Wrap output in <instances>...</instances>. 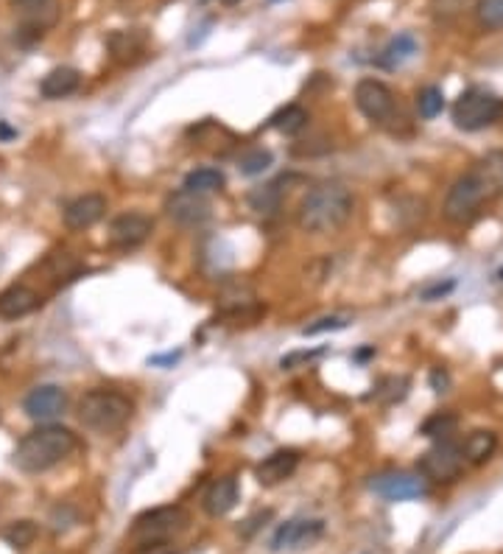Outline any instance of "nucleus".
Masks as SVG:
<instances>
[{"label":"nucleus","mask_w":503,"mask_h":554,"mask_svg":"<svg viewBox=\"0 0 503 554\" xmlns=\"http://www.w3.org/2000/svg\"><path fill=\"white\" fill-rule=\"evenodd\" d=\"M271 126L283 135H296L308 126V110L299 107V104H288L280 112L271 115Z\"/></svg>","instance_id":"obj_24"},{"label":"nucleus","mask_w":503,"mask_h":554,"mask_svg":"<svg viewBox=\"0 0 503 554\" xmlns=\"http://www.w3.org/2000/svg\"><path fill=\"white\" fill-rule=\"evenodd\" d=\"M498 453V434L487 428H475L462 442V457L470 465H487Z\"/></svg>","instance_id":"obj_20"},{"label":"nucleus","mask_w":503,"mask_h":554,"mask_svg":"<svg viewBox=\"0 0 503 554\" xmlns=\"http://www.w3.org/2000/svg\"><path fill=\"white\" fill-rule=\"evenodd\" d=\"M79 523V510L70 507V504H57L54 510H50V529L59 535V532H67L70 526Z\"/></svg>","instance_id":"obj_32"},{"label":"nucleus","mask_w":503,"mask_h":554,"mask_svg":"<svg viewBox=\"0 0 503 554\" xmlns=\"http://www.w3.org/2000/svg\"><path fill=\"white\" fill-rule=\"evenodd\" d=\"M417 110H419V115H422L425 121H431V118L442 115V110H445V93H442V87L431 85V87L419 90V95H417Z\"/></svg>","instance_id":"obj_30"},{"label":"nucleus","mask_w":503,"mask_h":554,"mask_svg":"<svg viewBox=\"0 0 503 554\" xmlns=\"http://www.w3.org/2000/svg\"><path fill=\"white\" fill-rule=\"evenodd\" d=\"M104 213H107V196L84 193V196H75L65 208V224L67 230H90L93 224L104 219Z\"/></svg>","instance_id":"obj_15"},{"label":"nucleus","mask_w":503,"mask_h":554,"mask_svg":"<svg viewBox=\"0 0 503 554\" xmlns=\"http://www.w3.org/2000/svg\"><path fill=\"white\" fill-rule=\"evenodd\" d=\"M14 135H17L14 130H9L6 123H0V138H4V140H9V138H14Z\"/></svg>","instance_id":"obj_38"},{"label":"nucleus","mask_w":503,"mask_h":554,"mask_svg":"<svg viewBox=\"0 0 503 554\" xmlns=\"http://www.w3.org/2000/svg\"><path fill=\"white\" fill-rule=\"evenodd\" d=\"M417 54V40L411 34H397L386 48H384V54L377 57V65L386 67V70H394L400 65H406L411 57Z\"/></svg>","instance_id":"obj_22"},{"label":"nucleus","mask_w":503,"mask_h":554,"mask_svg":"<svg viewBox=\"0 0 503 554\" xmlns=\"http://www.w3.org/2000/svg\"><path fill=\"white\" fill-rule=\"evenodd\" d=\"M165 213L180 227H199L210 219V201L205 199V193H193L182 188L165 199Z\"/></svg>","instance_id":"obj_12"},{"label":"nucleus","mask_w":503,"mask_h":554,"mask_svg":"<svg viewBox=\"0 0 503 554\" xmlns=\"http://www.w3.org/2000/svg\"><path fill=\"white\" fill-rule=\"evenodd\" d=\"M224 188V174L218 168H196L185 176V191L193 193H213Z\"/></svg>","instance_id":"obj_26"},{"label":"nucleus","mask_w":503,"mask_h":554,"mask_svg":"<svg viewBox=\"0 0 503 554\" xmlns=\"http://www.w3.org/2000/svg\"><path fill=\"white\" fill-rule=\"evenodd\" d=\"M462 470H464L462 445H456L450 437L437 440L419 460V473L425 478H431V482H453V478L462 476Z\"/></svg>","instance_id":"obj_7"},{"label":"nucleus","mask_w":503,"mask_h":554,"mask_svg":"<svg viewBox=\"0 0 503 554\" xmlns=\"http://www.w3.org/2000/svg\"><path fill=\"white\" fill-rule=\"evenodd\" d=\"M369 487L375 496H381L386 501H411V498H422L428 493L425 478H419L417 473H409V470L377 473Z\"/></svg>","instance_id":"obj_11"},{"label":"nucleus","mask_w":503,"mask_h":554,"mask_svg":"<svg viewBox=\"0 0 503 554\" xmlns=\"http://www.w3.org/2000/svg\"><path fill=\"white\" fill-rule=\"evenodd\" d=\"M296 468H299V453L291 448H283V451L269 453V457L255 468V478L263 487H274V485L288 482V478L296 473Z\"/></svg>","instance_id":"obj_16"},{"label":"nucleus","mask_w":503,"mask_h":554,"mask_svg":"<svg viewBox=\"0 0 503 554\" xmlns=\"http://www.w3.org/2000/svg\"><path fill=\"white\" fill-rule=\"evenodd\" d=\"M453 289H456V283H453V281H447V283H434V286L422 289L419 297H422L425 302H434V299H442L445 294H450Z\"/></svg>","instance_id":"obj_34"},{"label":"nucleus","mask_w":503,"mask_h":554,"mask_svg":"<svg viewBox=\"0 0 503 554\" xmlns=\"http://www.w3.org/2000/svg\"><path fill=\"white\" fill-rule=\"evenodd\" d=\"M316 356H319V350H313V353H308V350H299V353H291V356H286V359L280 362V367H283V370H294L296 364L313 362Z\"/></svg>","instance_id":"obj_35"},{"label":"nucleus","mask_w":503,"mask_h":554,"mask_svg":"<svg viewBox=\"0 0 503 554\" xmlns=\"http://www.w3.org/2000/svg\"><path fill=\"white\" fill-rule=\"evenodd\" d=\"M503 196V148H492L481 160H475L447 191L445 219L453 224H467L484 205Z\"/></svg>","instance_id":"obj_1"},{"label":"nucleus","mask_w":503,"mask_h":554,"mask_svg":"<svg viewBox=\"0 0 503 554\" xmlns=\"http://www.w3.org/2000/svg\"><path fill=\"white\" fill-rule=\"evenodd\" d=\"M271 163H274L271 151L263 148V146H258V148H249V151H246V155L241 157V163H238V168H241L243 176H260L266 168H271Z\"/></svg>","instance_id":"obj_29"},{"label":"nucleus","mask_w":503,"mask_h":554,"mask_svg":"<svg viewBox=\"0 0 503 554\" xmlns=\"http://www.w3.org/2000/svg\"><path fill=\"white\" fill-rule=\"evenodd\" d=\"M154 233V219L146 213H120L110 224V244L118 249H135Z\"/></svg>","instance_id":"obj_13"},{"label":"nucleus","mask_w":503,"mask_h":554,"mask_svg":"<svg viewBox=\"0 0 503 554\" xmlns=\"http://www.w3.org/2000/svg\"><path fill=\"white\" fill-rule=\"evenodd\" d=\"M62 17L59 0H37V4L20 6V34H31L34 40L50 31Z\"/></svg>","instance_id":"obj_14"},{"label":"nucleus","mask_w":503,"mask_h":554,"mask_svg":"<svg viewBox=\"0 0 503 554\" xmlns=\"http://www.w3.org/2000/svg\"><path fill=\"white\" fill-rule=\"evenodd\" d=\"M356 196L341 183H319L313 185L296 208V227L311 236L336 233L352 219Z\"/></svg>","instance_id":"obj_2"},{"label":"nucleus","mask_w":503,"mask_h":554,"mask_svg":"<svg viewBox=\"0 0 503 554\" xmlns=\"http://www.w3.org/2000/svg\"><path fill=\"white\" fill-rule=\"evenodd\" d=\"M349 325V317H322L316 319L313 325H305L302 327V336H319V334H327V331H344V327Z\"/></svg>","instance_id":"obj_33"},{"label":"nucleus","mask_w":503,"mask_h":554,"mask_svg":"<svg viewBox=\"0 0 503 554\" xmlns=\"http://www.w3.org/2000/svg\"><path fill=\"white\" fill-rule=\"evenodd\" d=\"M79 448V437L57 423H42L25 434L14 448V465L22 473H45L65 462Z\"/></svg>","instance_id":"obj_3"},{"label":"nucleus","mask_w":503,"mask_h":554,"mask_svg":"<svg viewBox=\"0 0 503 554\" xmlns=\"http://www.w3.org/2000/svg\"><path fill=\"white\" fill-rule=\"evenodd\" d=\"M79 87H82V73L75 70V67H67V65L54 67L50 73H45L42 82H40V93H42V98H48V101L67 98V95H73Z\"/></svg>","instance_id":"obj_19"},{"label":"nucleus","mask_w":503,"mask_h":554,"mask_svg":"<svg viewBox=\"0 0 503 554\" xmlns=\"http://www.w3.org/2000/svg\"><path fill=\"white\" fill-rule=\"evenodd\" d=\"M324 535V521L322 518H294L286 521L283 526H277V532L271 538V551H299L311 549L319 543Z\"/></svg>","instance_id":"obj_9"},{"label":"nucleus","mask_w":503,"mask_h":554,"mask_svg":"<svg viewBox=\"0 0 503 554\" xmlns=\"http://www.w3.org/2000/svg\"><path fill=\"white\" fill-rule=\"evenodd\" d=\"M450 115H453V123H456V130L481 132L503 115V101L487 87H470L456 98Z\"/></svg>","instance_id":"obj_6"},{"label":"nucleus","mask_w":503,"mask_h":554,"mask_svg":"<svg viewBox=\"0 0 503 554\" xmlns=\"http://www.w3.org/2000/svg\"><path fill=\"white\" fill-rule=\"evenodd\" d=\"M498 281H500V283H503V266H500V269H498Z\"/></svg>","instance_id":"obj_40"},{"label":"nucleus","mask_w":503,"mask_h":554,"mask_svg":"<svg viewBox=\"0 0 503 554\" xmlns=\"http://www.w3.org/2000/svg\"><path fill=\"white\" fill-rule=\"evenodd\" d=\"M291 180H274V183H269V185H263V188H255L249 193V205H252V210L255 213H277L280 210V205H283V196H286V191H283V185H288Z\"/></svg>","instance_id":"obj_21"},{"label":"nucleus","mask_w":503,"mask_h":554,"mask_svg":"<svg viewBox=\"0 0 503 554\" xmlns=\"http://www.w3.org/2000/svg\"><path fill=\"white\" fill-rule=\"evenodd\" d=\"M238 496H241L238 478L235 476H221V478H216V482L207 487L205 498H201V507H205V513L210 518H221V515L235 510Z\"/></svg>","instance_id":"obj_18"},{"label":"nucleus","mask_w":503,"mask_h":554,"mask_svg":"<svg viewBox=\"0 0 503 554\" xmlns=\"http://www.w3.org/2000/svg\"><path fill=\"white\" fill-rule=\"evenodd\" d=\"M467 0H434V12L439 17H450V14H456L459 9H464Z\"/></svg>","instance_id":"obj_36"},{"label":"nucleus","mask_w":503,"mask_h":554,"mask_svg":"<svg viewBox=\"0 0 503 554\" xmlns=\"http://www.w3.org/2000/svg\"><path fill=\"white\" fill-rule=\"evenodd\" d=\"M14 6H29V4H37V0H12Z\"/></svg>","instance_id":"obj_39"},{"label":"nucleus","mask_w":503,"mask_h":554,"mask_svg":"<svg viewBox=\"0 0 503 554\" xmlns=\"http://www.w3.org/2000/svg\"><path fill=\"white\" fill-rule=\"evenodd\" d=\"M22 412L29 415L34 423H54L67 412V392L57 384H42L34 387L22 400Z\"/></svg>","instance_id":"obj_10"},{"label":"nucleus","mask_w":503,"mask_h":554,"mask_svg":"<svg viewBox=\"0 0 503 554\" xmlns=\"http://www.w3.org/2000/svg\"><path fill=\"white\" fill-rule=\"evenodd\" d=\"M431 384H434V392H445L447 389V372L445 370H434L431 372Z\"/></svg>","instance_id":"obj_37"},{"label":"nucleus","mask_w":503,"mask_h":554,"mask_svg":"<svg viewBox=\"0 0 503 554\" xmlns=\"http://www.w3.org/2000/svg\"><path fill=\"white\" fill-rule=\"evenodd\" d=\"M475 20L484 31H500L503 29V0H478Z\"/></svg>","instance_id":"obj_28"},{"label":"nucleus","mask_w":503,"mask_h":554,"mask_svg":"<svg viewBox=\"0 0 503 554\" xmlns=\"http://www.w3.org/2000/svg\"><path fill=\"white\" fill-rule=\"evenodd\" d=\"M409 392V381L406 378H384L381 387L375 389V398L384 400V403H394V400H402Z\"/></svg>","instance_id":"obj_31"},{"label":"nucleus","mask_w":503,"mask_h":554,"mask_svg":"<svg viewBox=\"0 0 503 554\" xmlns=\"http://www.w3.org/2000/svg\"><path fill=\"white\" fill-rule=\"evenodd\" d=\"M356 107L372 123H389L397 112V98L381 79H361L356 85Z\"/></svg>","instance_id":"obj_8"},{"label":"nucleus","mask_w":503,"mask_h":554,"mask_svg":"<svg viewBox=\"0 0 503 554\" xmlns=\"http://www.w3.org/2000/svg\"><path fill=\"white\" fill-rule=\"evenodd\" d=\"M40 306H42V294L34 291L31 286L14 283L0 291V319H9V322L22 319V317L34 314Z\"/></svg>","instance_id":"obj_17"},{"label":"nucleus","mask_w":503,"mask_h":554,"mask_svg":"<svg viewBox=\"0 0 503 554\" xmlns=\"http://www.w3.org/2000/svg\"><path fill=\"white\" fill-rule=\"evenodd\" d=\"M40 535V526L29 518H22V521H12L6 529H4V541L14 549V551H25Z\"/></svg>","instance_id":"obj_25"},{"label":"nucleus","mask_w":503,"mask_h":554,"mask_svg":"<svg viewBox=\"0 0 503 554\" xmlns=\"http://www.w3.org/2000/svg\"><path fill=\"white\" fill-rule=\"evenodd\" d=\"M132 415H135V403L115 389H90L82 395L79 407H75L79 423L95 434L120 432L132 420Z\"/></svg>","instance_id":"obj_4"},{"label":"nucleus","mask_w":503,"mask_h":554,"mask_svg":"<svg viewBox=\"0 0 503 554\" xmlns=\"http://www.w3.org/2000/svg\"><path fill=\"white\" fill-rule=\"evenodd\" d=\"M456 425H459V417H456V415L437 412V415H431V417L422 423L419 434L428 437V440H447L453 432H456Z\"/></svg>","instance_id":"obj_27"},{"label":"nucleus","mask_w":503,"mask_h":554,"mask_svg":"<svg viewBox=\"0 0 503 554\" xmlns=\"http://www.w3.org/2000/svg\"><path fill=\"white\" fill-rule=\"evenodd\" d=\"M188 523H190V518L180 504H165V507L146 510L143 515L135 518V523L129 529V543L137 551L151 549V546H168L171 538L185 532Z\"/></svg>","instance_id":"obj_5"},{"label":"nucleus","mask_w":503,"mask_h":554,"mask_svg":"<svg viewBox=\"0 0 503 554\" xmlns=\"http://www.w3.org/2000/svg\"><path fill=\"white\" fill-rule=\"evenodd\" d=\"M112 57L118 62H129L135 54H140V50L146 48V37L137 34V31H115L110 40H107Z\"/></svg>","instance_id":"obj_23"}]
</instances>
